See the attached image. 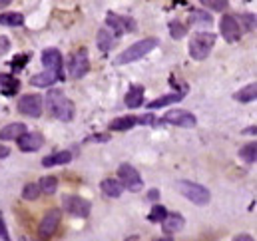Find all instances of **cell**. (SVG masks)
<instances>
[{
  "label": "cell",
  "mask_w": 257,
  "mask_h": 241,
  "mask_svg": "<svg viewBox=\"0 0 257 241\" xmlns=\"http://www.w3.org/2000/svg\"><path fill=\"white\" fill-rule=\"evenodd\" d=\"M46 106L48 112L60 122H70L74 118V104L70 102V98L66 96L62 90H50L46 96Z\"/></svg>",
  "instance_id": "6da1fadb"
},
{
  "label": "cell",
  "mask_w": 257,
  "mask_h": 241,
  "mask_svg": "<svg viewBox=\"0 0 257 241\" xmlns=\"http://www.w3.org/2000/svg\"><path fill=\"white\" fill-rule=\"evenodd\" d=\"M156 48H158V40H156V38H144V40L132 44L128 50H124V52L116 58V64L122 66V64H130V62L140 60V58H144L146 54H150V52L156 50Z\"/></svg>",
  "instance_id": "7a4b0ae2"
},
{
  "label": "cell",
  "mask_w": 257,
  "mask_h": 241,
  "mask_svg": "<svg viewBox=\"0 0 257 241\" xmlns=\"http://www.w3.org/2000/svg\"><path fill=\"white\" fill-rule=\"evenodd\" d=\"M215 44V34L213 32H197L190 40V56L193 60H205Z\"/></svg>",
  "instance_id": "3957f363"
},
{
  "label": "cell",
  "mask_w": 257,
  "mask_h": 241,
  "mask_svg": "<svg viewBox=\"0 0 257 241\" xmlns=\"http://www.w3.org/2000/svg\"><path fill=\"white\" fill-rule=\"evenodd\" d=\"M176 187L180 189V193H182L186 199H190V201L195 203V205H207V203H209V199H211L209 189H207V187H203V185H199V183L182 180V181H178V183H176Z\"/></svg>",
  "instance_id": "277c9868"
},
{
  "label": "cell",
  "mask_w": 257,
  "mask_h": 241,
  "mask_svg": "<svg viewBox=\"0 0 257 241\" xmlns=\"http://www.w3.org/2000/svg\"><path fill=\"white\" fill-rule=\"evenodd\" d=\"M42 108H44V102H42V96L38 94H26L18 100V112L28 118H40Z\"/></svg>",
  "instance_id": "5b68a950"
},
{
  "label": "cell",
  "mask_w": 257,
  "mask_h": 241,
  "mask_svg": "<svg viewBox=\"0 0 257 241\" xmlns=\"http://www.w3.org/2000/svg\"><path fill=\"white\" fill-rule=\"evenodd\" d=\"M90 70V60H88V52L86 48H80L76 50L72 56H70V62H68V72H70V78L78 80L82 76H86Z\"/></svg>",
  "instance_id": "8992f818"
},
{
  "label": "cell",
  "mask_w": 257,
  "mask_h": 241,
  "mask_svg": "<svg viewBox=\"0 0 257 241\" xmlns=\"http://www.w3.org/2000/svg\"><path fill=\"white\" fill-rule=\"evenodd\" d=\"M60 219H62V211H60V209H50V211L44 215V219L40 221V227H38L40 239L42 241L50 239V237L56 233V229H58V225H60Z\"/></svg>",
  "instance_id": "52a82bcc"
},
{
  "label": "cell",
  "mask_w": 257,
  "mask_h": 241,
  "mask_svg": "<svg viewBox=\"0 0 257 241\" xmlns=\"http://www.w3.org/2000/svg\"><path fill=\"white\" fill-rule=\"evenodd\" d=\"M62 207L70 215H76V217H88L90 209H92L90 201H86L80 195H64L62 197Z\"/></svg>",
  "instance_id": "ba28073f"
},
{
  "label": "cell",
  "mask_w": 257,
  "mask_h": 241,
  "mask_svg": "<svg viewBox=\"0 0 257 241\" xmlns=\"http://www.w3.org/2000/svg\"><path fill=\"white\" fill-rule=\"evenodd\" d=\"M118 178H120V183L130 189V191H140L142 187H144V181L140 178V174H138V170L134 168V166H130V164H124V166H120L118 168Z\"/></svg>",
  "instance_id": "9c48e42d"
},
{
  "label": "cell",
  "mask_w": 257,
  "mask_h": 241,
  "mask_svg": "<svg viewBox=\"0 0 257 241\" xmlns=\"http://www.w3.org/2000/svg\"><path fill=\"white\" fill-rule=\"evenodd\" d=\"M42 64L58 80H64V60H62V54L56 48H48V50L42 52Z\"/></svg>",
  "instance_id": "30bf717a"
},
{
  "label": "cell",
  "mask_w": 257,
  "mask_h": 241,
  "mask_svg": "<svg viewBox=\"0 0 257 241\" xmlns=\"http://www.w3.org/2000/svg\"><path fill=\"white\" fill-rule=\"evenodd\" d=\"M106 24L112 28V32H114L116 36H124L126 32L136 30V22H134L132 18L118 16V14H114V12H108V16H106Z\"/></svg>",
  "instance_id": "8fae6325"
},
{
  "label": "cell",
  "mask_w": 257,
  "mask_h": 241,
  "mask_svg": "<svg viewBox=\"0 0 257 241\" xmlns=\"http://www.w3.org/2000/svg\"><path fill=\"white\" fill-rule=\"evenodd\" d=\"M219 30L227 42H237L241 38V26L235 20V16H231V14H223V18L219 22Z\"/></svg>",
  "instance_id": "7c38bea8"
},
{
  "label": "cell",
  "mask_w": 257,
  "mask_h": 241,
  "mask_svg": "<svg viewBox=\"0 0 257 241\" xmlns=\"http://www.w3.org/2000/svg\"><path fill=\"white\" fill-rule=\"evenodd\" d=\"M162 124H172V126H180V128H193L197 120L193 114L186 112V110H172L164 116Z\"/></svg>",
  "instance_id": "4fadbf2b"
},
{
  "label": "cell",
  "mask_w": 257,
  "mask_h": 241,
  "mask_svg": "<svg viewBox=\"0 0 257 241\" xmlns=\"http://www.w3.org/2000/svg\"><path fill=\"white\" fill-rule=\"evenodd\" d=\"M16 142H18V148L22 152H36V150H40L44 146V138L40 134H30V132L22 134Z\"/></svg>",
  "instance_id": "5bb4252c"
},
{
  "label": "cell",
  "mask_w": 257,
  "mask_h": 241,
  "mask_svg": "<svg viewBox=\"0 0 257 241\" xmlns=\"http://www.w3.org/2000/svg\"><path fill=\"white\" fill-rule=\"evenodd\" d=\"M20 90V82L10 76V74H0V94L6 96V98H12L16 96V92Z\"/></svg>",
  "instance_id": "9a60e30c"
},
{
  "label": "cell",
  "mask_w": 257,
  "mask_h": 241,
  "mask_svg": "<svg viewBox=\"0 0 257 241\" xmlns=\"http://www.w3.org/2000/svg\"><path fill=\"white\" fill-rule=\"evenodd\" d=\"M22 134H26V126H24L22 122H14V124H8L6 128L0 130V140H2V142L18 140Z\"/></svg>",
  "instance_id": "2e32d148"
},
{
  "label": "cell",
  "mask_w": 257,
  "mask_h": 241,
  "mask_svg": "<svg viewBox=\"0 0 257 241\" xmlns=\"http://www.w3.org/2000/svg\"><path fill=\"white\" fill-rule=\"evenodd\" d=\"M184 90L182 92H174V94H166V96H162V98H158V100H152L150 104H148V108L150 110H156V108H164V106H170V104H176V102H180V100H184Z\"/></svg>",
  "instance_id": "e0dca14e"
},
{
  "label": "cell",
  "mask_w": 257,
  "mask_h": 241,
  "mask_svg": "<svg viewBox=\"0 0 257 241\" xmlns=\"http://www.w3.org/2000/svg\"><path fill=\"white\" fill-rule=\"evenodd\" d=\"M126 106L128 108H140L142 104H144V86H132L128 90V94H126Z\"/></svg>",
  "instance_id": "ac0fdd59"
},
{
  "label": "cell",
  "mask_w": 257,
  "mask_h": 241,
  "mask_svg": "<svg viewBox=\"0 0 257 241\" xmlns=\"http://www.w3.org/2000/svg\"><path fill=\"white\" fill-rule=\"evenodd\" d=\"M162 225H164L166 233H176V231H180L184 227V217L180 213H168L166 219L162 221Z\"/></svg>",
  "instance_id": "d6986e66"
},
{
  "label": "cell",
  "mask_w": 257,
  "mask_h": 241,
  "mask_svg": "<svg viewBox=\"0 0 257 241\" xmlns=\"http://www.w3.org/2000/svg\"><path fill=\"white\" fill-rule=\"evenodd\" d=\"M136 124H140V118H136V116H122V118L112 120L110 130H114V132H128Z\"/></svg>",
  "instance_id": "ffe728a7"
},
{
  "label": "cell",
  "mask_w": 257,
  "mask_h": 241,
  "mask_svg": "<svg viewBox=\"0 0 257 241\" xmlns=\"http://www.w3.org/2000/svg\"><path fill=\"white\" fill-rule=\"evenodd\" d=\"M72 160V154L70 152H58V154H52V156H46L42 160V166L44 168H52V166H64Z\"/></svg>",
  "instance_id": "44dd1931"
},
{
  "label": "cell",
  "mask_w": 257,
  "mask_h": 241,
  "mask_svg": "<svg viewBox=\"0 0 257 241\" xmlns=\"http://www.w3.org/2000/svg\"><path fill=\"white\" fill-rule=\"evenodd\" d=\"M102 191H104L108 197H120L122 191H124V185L118 180H104L102 181Z\"/></svg>",
  "instance_id": "7402d4cb"
},
{
  "label": "cell",
  "mask_w": 257,
  "mask_h": 241,
  "mask_svg": "<svg viewBox=\"0 0 257 241\" xmlns=\"http://www.w3.org/2000/svg\"><path fill=\"white\" fill-rule=\"evenodd\" d=\"M34 86H38V88H48V86H52L54 82H58V78L52 74V72H42V74H34L32 76V80H30Z\"/></svg>",
  "instance_id": "603a6c76"
},
{
  "label": "cell",
  "mask_w": 257,
  "mask_h": 241,
  "mask_svg": "<svg viewBox=\"0 0 257 241\" xmlns=\"http://www.w3.org/2000/svg\"><path fill=\"white\" fill-rule=\"evenodd\" d=\"M96 42H98V48L106 54V52H110V50H112L114 38H112V34H110L106 28H102V30L98 32V36H96Z\"/></svg>",
  "instance_id": "cb8c5ba5"
},
{
  "label": "cell",
  "mask_w": 257,
  "mask_h": 241,
  "mask_svg": "<svg viewBox=\"0 0 257 241\" xmlns=\"http://www.w3.org/2000/svg\"><path fill=\"white\" fill-rule=\"evenodd\" d=\"M257 96V86L255 84H247L245 88H241L239 92H235L233 94V98L237 100V102H253Z\"/></svg>",
  "instance_id": "d4e9b609"
},
{
  "label": "cell",
  "mask_w": 257,
  "mask_h": 241,
  "mask_svg": "<svg viewBox=\"0 0 257 241\" xmlns=\"http://www.w3.org/2000/svg\"><path fill=\"white\" fill-rule=\"evenodd\" d=\"M0 24L2 26H22L24 16L20 12H4V14H0Z\"/></svg>",
  "instance_id": "484cf974"
},
{
  "label": "cell",
  "mask_w": 257,
  "mask_h": 241,
  "mask_svg": "<svg viewBox=\"0 0 257 241\" xmlns=\"http://www.w3.org/2000/svg\"><path fill=\"white\" fill-rule=\"evenodd\" d=\"M38 187H40V193H48V195H52V193H56V189H58V180H56L54 176L42 178L40 183H38Z\"/></svg>",
  "instance_id": "4316f807"
},
{
  "label": "cell",
  "mask_w": 257,
  "mask_h": 241,
  "mask_svg": "<svg viewBox=\"0 0 257 241\" xmlns=\"http://www.w3.org/2000/svg\"><path fill=\"white\" fill-rule=\"evenodd\" d=\"M166 215H168V209L164 205H154L152 211H150V215H148V219L152 223H162L166 219Z\"/></svg>",
  "instance_id": "83f0119b"
},
{
  "label": "cell",
  "mask_w": 257,
  "mask_h": 241,
  "mask_svg": "<svg viewBox=\"0 0 257 241\" xmlns=\"http://www.w3.org/2000/svg\"><path fill=\"white\" fill-rule=\"evenodd\" d=\"M239 156H241L247 164H255L257 162V146L255 144H247L245 148L239 150Z\"/></svg>",
  "instance_id": "f1b7e54d"
},
{
  "label": "cell",
  "mask_w": 257,
  "mask_h": 241,
  "mask_svg": "<svg viewBox=\"0 0 257 241\" xmlns=\"http://www.w3.org/2000/svg\"><path fill=\"white\" fill-rule=\"evenodd\" d=\"M38 195H40L38 183H28V185H24V189H22V197H24V199L34 201V199H38Z\"/></svg>",
  "instance_id": "f546056e"
},
{
  "label": "cell",
  "mask_w": 257,
  "mask_h": 241,
  "mask_svg": "<svg viewBox=\"0 0 257 241\" xmlns=\"http://www.w3.org/2000/svg\"><path fill=\"white\" fill-rule=\"evenodd\" d=\"M205 8H209V10H215V12H223L225 8H227V0H199Z\"/></svg>",
  "instance_id": "4dcf8cb0"
},
{
  "label": "cell",
  "mask_w": 257,
  "mask_h": 241,
  "mask_svg": "<svg viewBox=\"0 0 257 241\" xmlns=\"http://www.w3.org/2000/svg\"><path fill=\"white\" fill-rule=\"evenodd\" d=\"M190 20L193 22H199V24H211V16L207 12H199V10H192L190 14Z\"/></svg>",
  "instance_id": "1f68e13d"
},
{
  "label": "cell",
  "mask_w": 257,
  "mask_h": 241,
  "mask_svg": "<svg viewBox=\"0 0 257 241\" xmlns=\"http://www.w3.org/2000/svg\"><path fill=\"white\" fill-rule=\"evenodd\" d=\"M170 32H172V38L180 40V38H184V34L188 32V28L184 24H180V22H172L170 24Z\"/></svg>",
  "instance_id": "d6a6232c"
},
{
  "label": "cell",
  "mask_w": 257,
  "mask_h": 241,
  "mask_svg": "<svg viewBox=\"0 0 257 241\" xmlns=\"http://www.w3.org/2000/svg\"><path fill=\"white\" fill-rule=\"evenodd\" d=\"M28 58H30L28 54H20V56H16L14 60L10 62V66H12L14 70H22V68H24V66L28 64Z\"/></svg>",
  "instance_id": "836d02e7"
},
{
  "label": "cell",
  "mask_w": 257,
  "mask_h": 241,
  "mask_svg": "<svg viewBox=\"0 0 257 241\" xmlns=\"http://www.w3.org/2000/svg\"><path fill=\"white\" fill-rule=\"evenodd\" d=\"M241 20L245 22V30H247V32H251V30H253V26H255V16H253V14H243V16H241Z\"/></svg>",
  "instance_id": "e575fe53"
},
{
  "label": "cell",
  "mask_w": 257,
  "mask_h": 241,
  "mask_svg": "<svg viewBox=\"0 0 257 241\" xmlns=\"http://www.w3.org/2000/svg\"><path fill=\"white\" fill-rule=\"evenodd\" d=\"M0 237H2L4 241H10V235H8V229H6V225H4L2 215H0Z\"/></svg>",
  "instance_id": "d590c367"
},
{
  "label": "cell",
  "mask_w": 257,
  "mask_h": 241,
  "mask_svg": "<svg viewBox=\"0 0 257 241\" xmlns=\"http://www.w3.org/2000/svg\"><path fill=\"white\" fill-rule=\"evenodd\" d=\"M8 48H10V42H8V38L0 36V54H4V52H6Z\"/></svg>",
  "instance_id": "8d00e7d4"
},
{
  "label": "cell",
  "mask_w": 257,
  "mask_h": 241,
  "mask_svg": "<svg viewBox=\"0 0 257 241\" xmlns=\"http://www.w3.org/2000/svg\"><path fill=\"white\" fill-rule=\"evenodd\" d=\"M233 241H253V237H251V235H247V233H241V235H235Z\"/></svg>",
  "instance_id": "74e56055"
},
{
  "label": "cell",
  "mask_w": 257,
  "mask_h": 241,
  "mask_svg": "<svg viewBox=\"0 0 257 241\" xmlns=\"http://www.w3.org/2000/svg\"><path fill=\"white\" fill-rule=\"evenodd\" d=\"M8 154H10V150H8L6 146H2V144H0V160H2V158H6Z\"/></svg>",
  "instance_id": "f35d334b"
},
{
  "label": "cell",
  "mask_w": 257,
  "mask_h": 241,
  "mask_svg": "<svg viewBox=\"0 0 257 241\" xmlns=\"http://www.w3.org/2000/svg\"><path fill=\"white\" fill-rule=\"evenodd\" d=\"M158 195H160V191H158V189H152V191H150V199H156Z\"/></svg>",
  "instance_id": "ab89813d"
},
{
  "label": "cell",
  "mask_w": 257,
  "mask_h": 241,
  "mask_svg": "<svg viewBox=\"0 0 257 241\" xmlns=\"http://www.w3.org/2000/svg\"><path fill=\"white\" fill-rule=\"evenodd\" d=\"M12 0H0V8H4V6H8Z\"/></svg>",
  "instance_id": "60d3db41"
},
{
  "label": "cell",
  "mask_w": 257,
  "mask_h": 241,
  "mask_svg": "<svg viewBox=\"0 0 257 241\" xmlns=\"http://www.w3.org/2000/svg\"><path fill=\"white\" fill-rule=\"evenodd\" d=\"M154 241H172V239H170V237H156Z\"/></svg>",
  "instance_id": "b9f144b4"
}]
</instances>
